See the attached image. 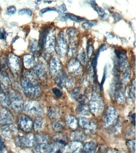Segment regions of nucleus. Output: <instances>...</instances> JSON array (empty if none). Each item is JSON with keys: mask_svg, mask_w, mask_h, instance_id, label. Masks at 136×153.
I'll return each mask as SVG.
<instances>
[{"mask_svg": "<svg viewBox=\"0 0 136 153\" xmlns=\"http://www.w3.org/2000/svg\"><path fill=\"white\" fill-rule=\"evenodd\" d=\"M44 125V119L41 117H38L33 124V128L35 131H39L43 128Z\"/></svg>", "mask_w": 136, "mask_h": 153, "instance_id": "32", "label": "nucleus"}, {"mask_svg": "<svg viewBox=\"0 0 136 153\" xmlns=\"http://www.w3.org/2000/svg\"><path fill=\"white\" fill-rule=\"evenodd\" d=\"M10 80L9 78V76L8 74L4 71L0 72V86H1V88L2 89V91L9 90L10 88Z\"/></svg>", "mask_w": 136, "mask_h": 153, "instance_id": "18", "label": "nucleus"}, {"mask_svg": "<svg viewBox=\"0 0 136 153\" xmlns=\"http://www.w3.org/2000/svg\"><path fill=\"white\" fill-rule=\"evenodd\" d=\"M89 110L94 115H100L102 113L104 108L103 102L100 95L97 92H93L91 95V100L89 101V105H88Z\"/></svg>", "mask_w": 136, "mask_h": 153, "instance_id": "2", "label": "nucleus"}, {"mask_svg": "<svg viewBox=\"0 0 136 153\" xmlns=\"http://www.w3.org/2000/svg\"><path fill=\"white\" fill-rule=\"evenodd\" d=\"M55 80L57 85L61 87V88H72L73 86L74 83L71 78H69V76H66V74L64 71H61L55 76Z\"/></svg>", "mask_w": 136, "mask_h": 153, "instance_id": "11", "label": "nucleus"}, {"mask_svg": "<svg viewBox=\"0 0 136 153\" xmlns=\"http://www.w3.org/2000/svg\"><path fill=\"white\" fill-rule=\"evenodd\" d=\"M18 14L20 15H29V16H31L32 15V11H31L30 9H27V8H25V9H21L19 10L18 12Z\"/></svg>", "mask_w": 136, "mask_h": 153, "instance_id": "40", "label": "nucleus"}, {"mask_svg": "<svg viewBox=\"0 0 136 153\" xmlns=\"http://www.w3.org/2000/svg\"><path fill=\"white\" fill-rule=\"evenodd\" d=\"M83 145L81 142L78 141H72L67 146V153H79L81 152Z\"/></svg>", "mask_w": 136, "mask_h": 153, "instance_id": "19", "label": "nucleus"}, {"mask_svg": "<svg viewBox=\"0 0 136 153\" xmlns=\"http://www.w3.org/2000/svg\"><path fill=\"white\" fill-rule=\"evenodd\" d=\"M79 62H81V64H85L87 62V55L84 50H82L78 53V59Z\"/></svg>", "mask_w": 136, "mask_h": 153, "instance_id": "36", "label": "nucleus"}, {"mask_svg": "<svg viewBox=\"0 0 136 153\" xmlns=\"http://www.w3.org/2000/svg\"><path fill=\"white\" fill-rule=\"evenodd\" d=\"M57 10L59 12V14H63L64 12H66V7H65L64 4L61 5V6H59V7H57Z\"/></svg>", "mask_w": 136, "mask_h": 153, "instance_id": "42", "label": "nucleus"}, {"mask_svg": "<svg viewBox=\"0 0 136 153\" xmlns=\"http://www.w3.org/2000/svg\"><path fill=\"white\" fill-rule=\"evenodd\" d=\"M70 137L72 141H78V142H83L86 139L85 134L81 131H75L72 132Z\"/></svg>", "mask_w": 136, "mask_h": 153, "instance_id": "25", "label": "nucleus"}, {"mask_svg": "<svg viewBox=\"0 0 136 153\" xmlns=\"http://www.w3.org/2000/svg\"><path fill=\"white\" fill-rule=\"evenodd\" d=\"M33 71L35 74L36 76H37V77L40 79L44 78L45 76V74H46L45 67H44V65L42 64H41V63H38V64L34 65Z\"/></svg>", "mask_w": 136, "mask_h": 153, "instance_id": "22", "label": "nucleus"}, {"mask_svg": "<svg viewBox=\"0 0 136 153\" xmlns=\"http://www.w3.org/2000/svg\"><path fill=\"white\" fill-rule=\"evenodd\" d=\"M0 102L5 106H10L9 94H7L4 91L0 92Z\"/></svg>", "mask_w": 136, "mask_h": 153, "instance_id": "34", "label": "nucleus"}, {"mask_svg": "<svg viewBox=\"0 0 136 153\" xmlns=\"http://www.w3.org/2000/svg\"><path fill=\"white\" fill-rule=\"evenodd\" d=\"M15 12H16V7H14V6H10L7 10V14L8 15H13V14H15Z\"/></svg>", "mask_w": 136, "mask_h": 153, "instance_id": "41", "label": "nucleus"}, {"mask_svg": "<svg viewBox=\"0 0 136 153\" xmlns=\"http://www.w3.org/2000/svg\"><path fill=\"white\" fill-rule=\"evenodd\" d=\"M76 112L81 116V117H88L91 116L89 108L85 103H80V105L76 108Z\"/></svg>", "mask_w": 136, "mask_h": 153, "instance_id": "20", "label": "nucleus"}, {"mask_svg": "<svg viewBox=\"0 0 136 153\" xmlns=\"http://www.w3.org/2000/svg\"><path fill=\"white\" fill-rule=\"evenodd\" d=\"M79 123L86 133L94 135L97 131V124L95 120H88L87 117H81L79 120Z\"/></svg>", "mask_w": 136, "mask_h": 153, "instance_id": "10", "label": "nucleus"}, {"mask_svg": "<svg viewBox=\"0 0 136 153\" xmlns=\"http://www.w3.org/2000/svg\"><path fill=\"white\" fill-rule=\"evenodd\" d=\"M65 120H66L67 124L69 125V127L72 129H76L78 126V121L75 117L72 116V115H67L65 117Z\"/></svg>", "mask_w": 136, "mask_h": 153, "instance_id": "26", "label": "nucleus"}, {"mask_svg": "<svg viewBox=\"0 0 136 153\" xmlns=\"http://www.w3.org/2000/svg\"><path fill=\"white\" fill-rule=\"evenodd\" d=\"M66 38L69 40V54L74 55L76 52V47L78 44V39H77V33L74 28H69L66 31Z\"/></svg>", "mask_w": 136, "mask_h": 153, "instance_id": "7", "label": "nucleus"}, {"mask_svg": "<svg viewBox=\"0 0 136 153\" xmlns=\"http://www.w3.org/2000/svg\"><path fill=\"white\" fill-rule=\"evenodd\" d=\"M48 11H57V9H55V8H45V9H43L41 10L40 14L41 15H42L43 14H45L46 12Z\"/></svg>", "mask_w": 136, "mask_h": 153, "instance_id": "44", "label": "nucleus"}, {"mask_svg": "<svg viewBox=\"0 0 136 153\" xmlns=\"http://www.w3.org/2000/svg\"><path fill=\"white\" fill-rule=\"evenodd\" d=\"M53 153H63V151H58V152H56Z\"/></svg>", "mask_w": 136, "mask_h": 153, "instance_id": "51", "label": "nucleus"}, {"mask_svg": "<svg viewBox=\"0 0 136 153\" xmlns=\"http://www.w3.org/2000/svg\"><path fill=\"white\" fill-rule=\"evenodd\" d=\"M48 144L45 143H37L33 146V152L34 153H47Z\"/></svg>", "mask_w": 136, "mask_h": 153, "instance_id": "29", "label": "nucleus"}, {"mask_svg": "<svg viewBox=\"0 0 136 153\" xmlns=\"http://www.w3.org/2000/svg\"><path fill=\"white\" fill-rule=\"evenodd\" d=\"M128 95L130 96V97L132 98V100H135V81H134L132 82V85L129 88Z\"/></svg>", "mask_w": 136, "mask_h": 153, "instance_id": "37", "label": "nucleus"}, {"mask_svg": "<svg viewBox=\"0 0 136 153\" xmlns=\"http://www.w3.org/2000/svg\"><path fill=\"white\" fill-rule=\"evenodd\" d=\"M33 120L30 117H29L26 115H21L19 116L18 124L21 130L25 132H30L33 128Z\"/></svg>", "mask_w": 136, "mask_h": 153, "instance_id": "13", "label": "nucleus"}, {"mask_svg": "<svg viewBox=\"0 0 136 153\" xmlns=\"http://www.w3.org/2000/svg\"><path fill=\"white\" fill-rule=\"evenodd\" d=\"M22 109L27 114L36 116L37 117H41L43 114L42 105L38 100H27L23 104V108Z\"/></svg>", "mask_w": 136, "mask_h": 153, "instance_id": "3", "label": "nucleus"}, {"mask_svg": "<svg viewBox=\"0 0 136 153\" xmlns=\"http://www.w3.org/2000/svg\"><path fill=\"white\" fill-rule=\"evenodd\" d=\"M52 93H54V95L57 97V98H60L62 96V93L61 91L60 90V89H58V88H52Z\"/></svg>", "mask_w": 136, "mask_h": 153, "instance_id": "43", "label": "nucleus"}, {"mask_svg": "<svg viewBox=\"0 0 136 153\" xmlns=\"http://www.w3.org/2000/svg\"><path fill=\"white\" fill-rule=\"evenodd\" d=\"M55 48H56L57 53L60 55L61 57H64L68 53L69 46H68V43H67L65 36L64 35L63 33H60L58 34V37H57V40H56Z\"/></svg>", "mask_w": 136, "mask_h": 153, "instance_id": "8", "label": "nucleus"}, {"mask_svg": "<svg viewBox=\"0 0 136 153\" xmlns=\"http://www.w3.org/2000/svg\"><path fill=\"white\" fill-rule=\"evenodd\" d=\"M118 120V112L114 107L109 106L105 111L103 117V123L106 128H113L117 123Z\"/></svg>", "mask_w": 136, "mask_h": 153, "instance_id": "4", "label": "nucleus"}, {"mask_svg": "<svg viewBox=\"0 0 136 153\" xmlns=\"http://www.w3.org/2000/svg\"><path fill=\"white\" fill-rule=\"evenodd\" d=\"M41 45L44 46L46 53H51L54 50L56 45V38H55L54 30H50L48 33L42 37Z\"/></svg>", "mask_w": 136, "mask_h": 153, "instance_id": "6", "label": "nucleus"}, {"mask_svg": "<svg viewBox=\"0 0 136 153\" xmlns=\"http://www.w3.org/2000/svg\"><path fill=\"white\" fill-rule=\"evenodd\" d=\"M79 153H83V152H79Z\"/></svg>", "mask_w": 136, "mask_h": 153, "instance_id": "53", "label": "nucleus"}, {"mask_svg": "<svg viewBox=\"0 0 136 153\" xmlns=\"http://www.w3.org/2000/svg\"><path fill=\"white\" fill-rule=\"evenodd\" d=\"M82 149L84 153H95L97 150V144L95 141H89L84 144Z\"/></svg>", "mask_w": 136, "mask_h": 153, "instance_id": "23", "label": "nucleus"}, {"mask_svg": "<svg viewBox=\"0 0 136 153\" xmlns=\"http://www.w3.org/2000/svg\"><path fill=\"white\" fill-rule=\"evenodd\" d=\"M30 50L34 54H38L40 50V45L37 40H32L30 42Z\"/></svg>", "mask_w": 136, "mask_h": 153, "instance_id": "33", "label": "nucleus"}, {"mask_svg": "<svg viewBox=\"0 0 136 153\" xmlns=\"http://www.w3.org/2000/svg\"><path fill=\"white\" fill-rule=\"evenodd\" d=\"M105 153H117V151L115 149H108Z\"/></svg>", "mask_w": 136, "mask_h": 153, "instance_id": "49", "label": "nucleus"}, {"mask_svg": "<svg viewBox=\"0 0 136 153\" xmlns=\"http://www.w3.org/2000/svg\"><path fill=\"white\" fill-rule=\"evenodd\" d=\"M67 69L70 74L78 75V74H81V72H82V65L78 60L76 58H72L68 63Z\"/></svg>", "mask_w": 136, "mask_h": 153, "instance_id": "16", "label": "nucleus"}, {"mask_svg": "<svg viewBox=\"0 0 136 153\" xmlns=\"http://www.w3.org/2000/svg\"><path fill=\"white\" fill-rule=\"evenodd\" d=\"M48 115L50 119L57 120L61 116V109L57 106H52L48 110Z\"/></svg>", "mask_w": 136, "mask_h": 153, "instance_id": "21", "label": "nucleus"}, {"mask_svg": "<svg viewBox=\"0 0 136 153\" xmlns=\"http://www.w3.org/2000/svg\"><path fill=\"white\" fill-rule=\"evenodd\" d=\"M65 15V18L67 19H71L72 21H75V22H80L81 21H84L85 19H84V18H81V17H79V16H76V15H74V14H64Z\"/></svg>", "mask_w": 136, "mask_h": 153, "instance_id": "35", "label": "nucleus"}, {"mask_svg": "<svg viewBox=\"0 0 136 153\" xmlns=\"http://www.w3.org/2000/svg\"><path fill=\"white\" fill-rule=\"evenodd\" d=\"M14 141L18 147L31 148L35 145V136L32 133L26 134L25 136H17Z\"/></svg>", "mask_w": 136, "mask_h": 153, "instance_id": "5", "label": "nucleus"}, {"mask_svg": "<svg viewBox=\"0 0 136 153\" xmlns=\"http://www.w3.org/2000/svg\"><path fill=\"white\" fill-rule=\"evenodd\" d=\"M34 136H35V142L37 143L47 144L48 142L50 141V137L45 134H38V135H34Z\"/></svg>", "mask_w": 136, "mask_h": 153, "instance_id": "31", "label": "nucleus"}, {"mask_svg": "<svg viewBox=\"0 0 136 153\" xmlns=\"http://www.w3.org/2000/svg\"><path fill=\"white\" fill-rule=\"evenodd\" d=\"M1 132L5 138L11 139L13 137H16L18 136V128L13 124L2 125L1 128Z\"/></svg>", "mask_w": 136, "mask_h": 153, "instance_id": "14", "label": "nucleus"}, {"mask_svg": "<svg viewBox=\"0 0 136 153\" xmlns=\"http://www.w3.org/2000/svg\"><path fill=\"white\" fill-rule=\"evenodd\" d=\"M106 74H107V67H105L104 69V72H103V79H102V82H101V85L103 84L105 81V78H106Z\"/></svg>", "mask_w": 136, "mask_h": 153, "instance_id": "48", "label": "nucleus"}, {"mask_svg": "<svg viewBox=\"0 0 136 153\" xmlns=\"http://www.w3.org/2000/svg\"><path fill=\"white\" fill-rule=\"evenodd\" d=\"M7 38V33L4 29H0V39H6Z\"/></svg>", "mask_w": 136, "mask_h": 153, "instance_id": "46", "label": "nucleus"}, {"mask_svg": "<svg viewBox=\"0 0 136 153\" xmlns=\"http://www.w3.org/2000/svg\"><path fill=\"white\" fill-rule=\"evenodd\" d=\"M52 129H53L54 131H57V132H60V131H61L64 130V122H62L61 120H54L52 122Z\"/></svg>", "mask_w": 136, "mask_h": 153, "instance_id": "28", "label": "nucleus"}, {"mask_svg": "<svg viewBox=\"0 0 136 153\" xmlns=\"http://www.w3.org/2000/svg\"><path fill=\"white\" fill-rule=\"evenodd\" d=\"M10 98V106H11L12 108L16 111L20 112L23 108V100L20 96V94L17 93L14 91H11L9 93Z\"/></svg>", "mask_w": 136, "mask_h": 153, "instance_id": "9", "label": "nucleus"}, {"mask_svg": "<svg viewBox=\"0 0 136 153\" xmlns=\"http://www.w3.org/2000/svg\"><path fill=\"white\" fill-rule=\"evenodd\" d=\"M7 65L14 74H18L21 69V59L14 53H10L7 57Z\"/></svg>", "mask_w": 136, "mask_h": 153, "instance_id": "12", "label": "nucleus"}, {"mask_svg": "<svg viewBox=\"0 0 136 153\" xmlns=\"http://www.w3.org/2000/svg\"><path fill=\"white\" fill-rule=\"evenodd\" d=\"M126 144L131 150L132 153H135V140H130L126 142Z\"/></svg>", "mask_w": 136, "mask_h": 153, "instance_id": "39", "label": "nucleus"}, {"mask_svg": "<svg viewBox=\"0 0 136 153\" xmlns=\"http://www.w3.org/2000/svg\"><path fill=\"white\" fill-rule=\"evenodd\" d=\"M61 62L57 57H52L50 62V70L52 76H55L61 70Z\"/></svg>", "mask_w": 136, "mask_h": 153, "instance_id": "17", "label": "nucleus"}, {"mask_svg": "<svg viewBox=\"0 0 136 153\" xmlns=\"http://www.w3.org/2000/svg\"><path fill=\"white\" fill-rule=\"evenodd\" d=\"M35 64V57L31 54H26L23 57V65L26 69H30L34 66Z\"/></svg>", "mask_w": 136, "mask_h": 153, "instance_id": "24", "label": "nucleus"}, {"mask_svg": "<svg viewBox=\"0 0 136 153\" xmlns=\"http://www.w3.org/2000/svg\"><path fill=\"white\" fill-rule=\"evenodd\" d=\"M21 85L24 93L27 97L35 98L41 94V87L38 83V77L33 70L25 72L24 76L21 78Z\"/></svg>", "mask_w": 136, "mask_h": 153, "instance_id": "1", "label": "nucleus"}, {"mask_svg": "<svg viewBox=\"0 0 136 153\" xmlns=\"http://www.w3.org/2000/svg\"><path fill=\"white\" fill-rule=\"evenodd\" d=\"M132 123H133V124H135V114H133V116H132Z\"/></svg>", "mask_w": 136, "mask_h": 153, "instance_id": "50", "label": "nucleus"}, {"mask_svg": "<svg viewBox=\"0 0 136 153\" xmlns=\"http://www.w3.org/2000/svg\"><path fill=\"white\" fill-rule=\"evenodd\" d=\"M90 3L92 5V7L94 8V10H95V11L97 12L98 15H99L100 18H102V19H106V18H107V13L104 10L102 9V8H100L99 6H97L95 2H90Z\"/></svg>", "mask_w": 136, "mask_h": 153, "instance_id": "30", "label": "nucleus"}, {"mask_svg": "<svg viewBox=\"0 0 136 153\" xmlns=\"http://www.w3.org/2000/svg\"><path fill=\"white\" fill-rule=\"evenodd\" d=\"M131 77V68H127L126 70H124L123 74L121 76V81H120V85L124 86L128 83L129 80Z\"/></svg>", "mask_w": 136, "mask_h": 153, "instance_id": "27", "label": "nucleus"}, {"mask_svg": "<svg viewBox=\"0 0 136 153\" xmlns=\"http://www.w3.org/2000/svg\"><path fill=\"white\" fill-rule=\"evenodd\" d=\"M96 24H97V22L96 21H86L85 22L83 23L82 27L84 29H85V30H88V29H90L94 26H95Z\"/></svg>", "mask_w": 136, "mask_h": 153, "instance_id": "38", "label": "nucleus"}, {"mask_svg": "<svg viewBox=\"0 0 136 153\" xmlns=\"http://www.w3.org/2000/svg\"><path fill=\"white\" fill-rule=\"evenodd\" d=\"M5 149V143L2 140V137L0 136V152H2Z\"/></svg>", "mask_w": 136, "mask_h": 153, "instance_id": "47", "label": "nucleus"}, {"mask_svg": "<svg viewBox=\"0 0 136 153\" xmlns=\"http://www.w3.org/2000/svg\"><path fill=\"white\" fill-rule=\"evenodd\" d=\"M92 51H93L92 45H91L90 42H88V48H87V52H88V57H90L91 55H92Z\"/></svg>", "mask_w": 136, "mask_h": 153, "instance_id": "45", "label": "nucleus"}, {"mask_svg": "<svg viewBox=\"0 0 136 153\" xmlns=\"http://www.w3.org/2000/svg\"><path fill=\"white\" fill-rule=\"evenodd\" d=\"M14 120V117L9 110L6 108H0V124L1 125H7V124H12Z\"/></svg>", "mask_w": 136, "mask_h": 153, "instance_id": "15", "label": "nucleus"}, {"mask_svg": "<svg viewBox=\"0 0 136 153\" xmlns=\"http://www.w3.org/2000/svg\"><path fill=\"white\" fill-rule=\"evenodd\" d=\"M119 153H126V152H119Z\"/></svg>", "mask_w": 136, "mask_h": 153, "instance_id": "52", "label": "nucleus"}]
</instances>
